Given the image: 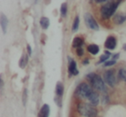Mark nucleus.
I'll list each match as a JSON object with an SVG mask.
<instances>
[{
    "label": "nucleus",
    "mask_w": 126,
    "mask_h": 117,
    "mask_svg": "<svg viewBox=\"0 0 126 117\" xmlns=\"http://www.w3.org/2000/svg\"><path fill=\"white\" fill-rule=\"evenodd\" d=\"M120 3V1H108L106 4H104L100 9V14L102 17L108 19L113 16Z\"/></svg>",
    "instance_id": "nucleus-1"
},
{
    "label": "nucleus",
    "mask_w": 126,
    "mask_h": 117,
    "mask_svg": "<svg viewBox=\"0 0 126 117\" xmlns=\"http://www.w3.org/2000/svg\"><path fill=\"white\" fill-rule=\"evenodd\" d=\"M86 78L89 80L92 87L99 91H102L103 93L106 92L107 89L105 86V83L99 75H97L95 73H89L86 75Z\"/></svg>",
    "instance_id": "nucleus-2"
},
{
    "label": "nucleus",
    "mask_w": 126,
    "mask_h": 117,
    "mask_svg": "<svg viewBox=\"0 0 126 117\" xmlns=\"http://www.w3.org/2000/svg\"><path fill=\"white\" fill-rule=\"evenodd\" d=\"M77 109L78 112L85 117H97V115H98L97 110L92 105L87 104V103H79Z\"/></svg>",
    "instance_id": "nucleus-3"
},
{
    "label": "nucleus",
    "mask_w": 126,
    "mask_h": 117,
    "mask_svg": "<svg viewBox=\"0 0 126 117\" xmlns=\"http://www.w3.org/2000/svg\"><path fill=\"white\" fill-rule=\"evenodd\" d=\"M93 92V90L86 83H81L80 84H79L75 91V94L79 97L84 98V99H88L90 95Z\"/></svg>",
    "instance_id": "nucleus-4"
},
{
    "label": "nucleus",
    "mask_w": 126,
    "mask_h": 117,
    "mask_svg": "<svg viewBox=\"0 0 126 117\" xmlns=\"http://www.w3.org/2000/svg\"><path fill=\"white\" fill-rule=\"evenodd\" d=\"M104 81L105 84H107L110 87H114V85L117 83V78L115 75V71L113 69L108 70L104 74Z\"/></svg>",
    "instance_id": "nucleus-5"
},
{
    "label": "nucleus",
    "mask_w": 126,
    "mask_h": 117,
    "mask_svg": "<svg viewBox=\"0 0 126 117\" xmlns=\"http://www.w3.org/2000/svg\"><path fill=\"white\" fill-rule=\"evenodd\" d=\"M85 23H86L87 28H91L93 30H98L99 27H98V23L96 22V20L94 19L92 14L90 13H86L85 14Z\"/></svg>",
    "instance_id": "nucleus-6"
},
{
    "label": "nucleus",
    "mask_w": 126,
    "mask_h": 117,
    "mask_svg": "<svg viewBox=\"0 0 126 117\" xmlns=\"http://www.w3.org/2000/svg\"><path fill=\"white\" fill-rule=\"evenodd\" d=\"M116 46H117V40L114 36H108L105 42V48L109 49V50H113L115 49Z\"/></svg>",
    "instance_id": "nucleus-7"
},
{
    "label": "nucleus",
    "mask_w": 126,
    "mask_h": 117,
    "mask_svg": "<svg viewBox=\"0 0 126 117\" xmlns=\"http://www.w3.org/2000/svg\"><path fill=\"white\" fill-rule=\"evenodd\" d=\"M69 60V65H68V72L70 73V75H78L79 74V71L77 69V64L74 60H72L71 58L68 57Z\"/></svg>",
    "instance_id": "nucleus-8"
},
{
    "label": "nucleus",
    "mask_w": 126,
    "mask_h": 117,
    "mask_svg": "<svg viewBox=\"0 0 126 117\" xmlns=\"http://www.w3.org/2000/svg\"><path fill=\"white\" fill-rule=\"evenodd\" d=\"M88 101H89L90 104H91L92 106H97V105L99 103V101H100L99 96H98V94H97L95 91H93V92L90 95L89 97H88Z\"/></svg>",
    "instance_id": "nucleus-9"
},
{
    "label": "nucleus",
    "mask_w": 126,
    "mask_h": 117,
    "mask_svg": "<svg viewBox=\"0 0 126 117\" xmlns=\"http://www.w3.org/2000/svg\"><path fill=\"white\" fill-rule=\"evenodd\" d=\"M8 23H9L8 18L5 16V15L2 13V14L0 15V24H1V28H2V30H3V32H4V34H5L6 31H7Z\"/></svg>",
    "instance_id": "nucleus-10"
},
{
    "label": "nucleus",
    "mask_w": 126,
    "mask_h": 117,
    "mask_svg": "<svg viewBox=\"0 0 126 117\" xmlns=\"http://www.w3.org/2000/svg\"><path fill=\"white\" fill-rule=\"evenodd\" d=\"M125 21H126V15L122 14V13H118V14L115 15V16L113 18L114 23H116L117 25L123 24Z\"/></svg>",
    "instance_id": "nucleus-11"
},
{
    "label": "nucleus",
    "mask_w": 126,
    "mask_h": 117,
    "mask_svg": "<svg viewBox=\"0 0 126 117\" xmlns=\"http://www.w3.org/2000/svg\"><path fill=\"white\" fill-rule=\"evenodd\" d=\"M49 113H50V108H49V106L47 104H43L42 108L40 109L38 117H48Z\"/></svg>",
    "instance_id": "nucleus-12"
},
{
    "label": "nucleus",
    "mask_w": 126,
    "mask_h": 117,
    "mask_svg": "<svg viewBox=\"0 0 126 117\" xmlns=\"http://www.w3.org/2000/svg\"><path fill=\"white\" fill-rule=\"evenodd\" d=\"M87 51L93 55H96L99 52V47L96 44H91L87 46Z\"/></svg>",
    "instance_id": "nucleus-13"
},
{
    "label": "nucleus",
    "mask_w": 126,
    "mask_h": 117,
    "mask_svg": "<svg viewBox=\"0 0 126 117\" xmlns=\"http://www.w3.org/2000/svg\"><path fill=\"white\" fill-rule=\"evenodd\" d=\"M83 44H84V39L81 37H75L73 40V47H74V48L82 47Z\"/></svg>",
    "instance_id": "nucleus-14"
},
{
    "label": "nucleus",
    "mask_w": 126,
    "mask_h": 117,
    "mask_svg": "<svg viewBox=\"0 0 126 117\" xmlns=\"http://www.w3.org/2000/svg\"><path fill=\"white\" fill-rule=\"evenodd\" d=\"M110 56H112V54L110 53V52L108 51H105L103 55L100 56V59H99V61L98 62V64H101V63H105L107 61V60H109L110 58Z\"/></svg>",
    "instance_id": "nucleus-15"
},
{
    "label": "nucleus",
    "mask_w": 126,
    "mask_h": 117,
    "mask_svg": "<svg viewBox=\"0 0 126 117\" xmlns=\"http://www.w3.org/2000/svg\"><path fill=\"white\" fill-rule=\"evenodd\" d=\"M55 92L57 96L61 97L63 95V92H64V85H63L62 83L58 82L57 84H56V88H55Z\"/></svg>",
    "instance_id": "nucleus-16"
},
{
    "label": "nucleus",
    "mask_w": 126,
    "mask_h": 117,
    "mask_svg": "<svg viewBox=\"0 0 126 117\" xmlns=\"http://www.w3.org/2000/svg\"><path fill=\"white\" fill-rule=\"evenodd\" d=\"M49 24H50V22H49V19L47 17L43 16V17L41 18L40 25H41V27L43 28V29H47V28H48Z\"/></svg>",
    "instance_id": "nucleus-17"
},
{
    "label": "nucleus",
    "mask_w": 126,
    "mask_h": 117,
    "mask_svg": "<svg viewBox=\"0 0 126 117\" xmlns=\"http://www.w3.org/2000/svg\"><path fill=\"white\" fill-rule=\"evenodd\" d=\"M79 16H76L74 21V23H73L72 31L74 32V33H75V32L79 29Z\"/></svg>",
    "instance_id": "nucleus-18"
},
{
    "label": "nucleus",
    "mask_w": 126,
    "mask_h": 117,
    "mask_svg": "<svg viewBox=\"0 0 126 117\" xmlns=\"http://www.w3.org/2000/svg\"><path fill=\"white\" fill-rule=\"evenodd\" d=\"M28 60H29L28 55H23V57H22L21 60H20V62H19L20 67H22V68H24L25 65H26L27 63H28Z\"/></svg>",
    "instance_id": "nucleus-19"
},
{
    "label": "nucleus",
    "mask_w": 126,
    "mask_h": 117,
    "mask_svg": "<svg viewBox=\"0 0 126 117\" xmlns=\"http://www.w3.org/2000/svg\"><path fill=\"white\" fill-rule=\"evenodd\" d=\"M67 4L66 3H63L61 6V15L62 17L67 16Z\"/></svg>",
    "instance_id": "nucleus-20"
},
{
    "label": "nucleus",
    "mask_w": 126,
    "mask_h": 117,
    "mask_svg": "<svg viewBox=\"0 0 126 117\" xmlns=\"http://www.w3.org/2000/svg\"><path fill=\"white\" fill-rule=\"evenodd\" d=\"M118 78L121 80L126 82V69L122 68L118 71Z\"/></svg>",
    "instance_id": "nucleus-21"
},
{
    "label": "nucleus",
    "mask_w": 126,
    "mask_h": 117,
    "mask_svg": "<svg viewBox=\"0 0 126 117\" xmlns=\"http://www.w3.org/2000/svg\"><path fill=\"white\" fill-rule=\"evenodd\" d=\"M110 99H109V96H107L106 93H103V96H102V103L103 104H107L109 103Z\"/></svg>",
    "instance_id": "nucleus-22"
},
{
    "label": "nucleus",
    "mask_w": 126,
    "mask_h": 117,
    "mask_svg": "<svg viewBox=\"0 0 126 117\" xmlns=\"http://www.w3.org/2000/svg\"><path fill=\"white\" fill-rule=\"evenodd\" d=\"M116 64V60H107L105 63H104V66L105 67H108V66H111V65H115Z\"/></svg>",
    "instance_id": "nucleus-23"
},
{
    "label": "nucleus",
    "mask_w": 126,
    "mask_h": 117,
    "mask_svg": "<svg viewBox=\"0 0 126 117\" xmlns=\"http://www.w3.org/2000/svg\"><path fill=\"white\" fill-rule=\"evenodd\" d=\"M76 52H77V55L80 57V56H82L83 54H84V49H83L82 47L77 48V50H76Z\"/></svg>",
    "instance_id": "nucleus-24"
},
{
    "label": "nucleus",
    "mask_w": 126,
    "mask_h": 117,
    "mask_svg": "<svg viewBox=\"0 0 126 117\" xmlns=\"http://www.w3.org/2000/svg\"><path fill=\"white\" fill-rule=\"evenodd\" d=\"M27 92H28V91H27L26 89L24 90V91H23V104H26V101H27V96H28V94H27Z\"/></svg>",
    "instance_id": "nucleus-25"
},
{
    "label": "nucleus",
    "mask_w": 126,
    "mask_h": 117,
    "mask_svg": "<svg viewBox=\"0 0 126 117\" xmlns=\"http://www.w3.org/2000/svg\"><path fill=\"white\" fill-rule=\"evenodd\" d=\"M27 51H28V53H29V56H30L32 54V49H31V47L30 45H27Z\"/></svg>",
    "instance_id": "nucleus-26"
},
{
    "label": "nucleus",
    "mask_w": 126,
    "mask_h": 117,
    "mask_svg": "<svg viewBox=\"0 0 126 117\" xmlns=\"http://www.w3.org/2000/svg\"><path fill=\"white\" fill-rule=\"evenodd\" d=\"M108 2V1H106V0H97L96 3H98V4H106V3Z\"/></svg>",
    "instance_id": "nucleus-27"
},
{
    "label": "nucleus",
    "mask_w": 126,
    "mask_h": 117,
    "mask_svg": "<svg viewBox=\"0 0 126 117\" xmlns=\"http://www.w3.org/2000/svg\"><path fill=\"white\" fill-rule=\"evenodd\" d=\"M118 57H119V53L114 54V55H112V60H117V59H118Z\"/></svg>",
    "instance_id": "nucleus-28"
},
{
    "label": "nucleus",
    "mask_w": 126,
    "mask_h": 117,
    "mask_svg": "<svg viewBox=\"0 0 126 117\" xmlns=\"http://www.w3.org/2000/svg\"><path fill=\"white\" fill-rule=\"evenodd\" d=\"M88 63H89V60H88V59H86V60L83 61V64H84V65H86V64H88Z\"/></svg>",
    "instance_id": "nucleus-29"
},
{
    "label": "nucleus",
    "mask_w": 126,
    "mask_h": 117,
    "mask_svg": "<svg viewBox=\"0 0 126 117\" xmlns=\"http://www.w3.org/2000/svg\"><path fill=\"white\" fill-rule=\"evenodd\" d=\"M123 48H124V50H126V44H125V45H124V47H123Z\"/></svg>",
    "instance_id": "nucleus-30"
}]
</instances>
